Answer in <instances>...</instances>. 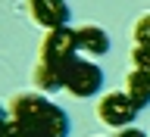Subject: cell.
<instances>
[{
    "instance_id": "52a82bcc",
    "label": "cell",
    "mask_w": 150,
    "mask_h": 137,
    "mask_svg": "<svg viewBox=\"0 0 150 137\" xmlns=\"http://www.w3.org/2000/svg\"><path fill=\"white\" fill-rule=\"evenodd\" d=\"M75 34H78V50H84V53H91V56L110 53V34H106L103 28H97V25H78Z\"/></svg>"
},
{
    "instance_id": "8992f818",
    "label": "cell",
    "mask_w": 150,
    "mask_h": 137,
    "mask_svg": "<svg viewBox=\"0 0 150 137\" xmlns=\"http://www.w3.org/2000/svg\"><path fill=\"white\" fill-rule=\"evenodd\" d=\"M69 63V59H66ZM66 63H47L38 59L35 65V87L38 91H63V75H66Z\"/></svg>"
},
{
    "instance_id": "5bb4252c",
    "label": "cell",
    "mask_w": 150,
    "mask_h": 137,
    "mask_svg": "<svg viewBox=\"0 0 150 137\" xmlns=\"http://www.w3.org/2000/svg\"><path fill=\"white\" fill-rule=\"evenodd\" d=\"M25 137H38V134H28V131H25Z\"/></svg>"
},
{
    "instance_id": "3957f363",
    "label": "cell",
    "mask_w": 150,
    "mask_h": 137,
    "mask_svg": "<svg viewBox=\"0 0 150 137\" xmlns=\"http://www.w3.org/2000/svg\"><path fill=\"white\" fill-rule=\"evenodd\" d=\"M138 112H141V106L125 91H110L97 103V119L103 125H110V128H131V122L138 119Z\"/></svg>"
},
{
    "instance_id": "7c38bea8",
    "label": "cell",
    "mask_w": 150,
    "mask_h": 137,
    "mask_svg": "<svg viewBox=\"0 0 150 137\" xmlns=\"http://www.w3.org/2000/svg\"><path fill=\"white\" fill-rule=\"evenodd\" d=\"M116 137H147V134H144V131H138V128H122Z\"/></svg>"
},
{
    "instance_id": "277c9868",
    "label": "cell",
    "mask_w": 150,
    "mask_h": 137,
    "mask_svg": "<svg viewBox=\"0 0 150 137\" xmlns=\"http://www.w3.org/2000/svg\"><path fill=\"white\" fill-rule=\"evenodd\" d=\"M78 53V34L75 28H53L47 31L44 41H41V50H38V59H47V63H66Z\"/></svg>"
},
{
    "instance_id": "7a4b0ae2",
    "label": "cell",
    "mask_w": 150,
    "mask_h": 137,
    "mask_svg": "<svg viewBox=\"0 0 150 137\" xmlns=\"http://www.w3.org/2000/svg\"><path fill=\"white\" fill-rule=\"evenodd\" d=\"M103 87V72L100 65H94L91 59H78L72 56L69 63H66V75H63V91H69L72 97H94V93H100Z\"/></svg>"
},
{
    "instance_id": "30bf717a",
    "label": "cell",
    "mask_w": 150,
    "mask_h": 137,
    "mask_svg": "<svg viewBox=\"0 0 150 137\" xmlns=\"http://www.w3.org/2000/svg\"><path fill=\"white\" fill-rule=\"evenodd\" d=\"M131 69H141V72L150 75V50L147 47H134L131 50Z\"/></svg>"
},
{
    "instance_id": "6da1fadb",
    "label": "cell",
    "mask_w": 150,
    "mask_h": 137,
    "mask_svg": "<svg viewBox=\"0 0 150 137\" xmlns=\"http://www.w3.org/2000/svg\"><path fill=\"white\" fill-rule=\"evenodd\" d=\"M9 119H16L28 134L69 137V115L41 93H16L9 100Z\"/></svg>"
},
{
    "instance_id": "8fae6325",
    "label": "cell",
    "mask_w": 150,
    "mask_h": 137,
    "mask_svg": "<svg viewBox=\"0 0 150 137\" xmlns=\"http://www.w3.org/2000/svg\"><path fill=\"white\" fill-rule=\"evenodd\" d=\"M0 137H25V128H22L16 119H6L0 125Z\"/></svg>"
},
{
    "instance_id": "5b68a950",
    "label": "cell",
    "mask_w": 150,
    "mask_h": 137,
    "mask_svg": "<svg viewBox=\"0 0 150 137\" xmlns=\"http://www.w3.org/2000/svg\"><path fill=\"white\" fill-rule=\"evenodd\" d=\"M28 16L35 25H41L44 31L69 25V3L66 0H28Z\"/></svg>"
},
{
    "instance_id": "9c48e42d",
    "label": "cell",
    "mask_w": 150,
    "mask_h": 137,
    "mask_svg": "<svg viewBox=\"0 0 150 137\" xmlns=\"http://www.w3.org/2000/svg\"><path fill=\"white\" fill-rule=\"evenodd\" d=\"M131 37H134V47H147V50H150V13H144V16L134 22Z\"/></svg>"
},
{
    "instance_id": "4fadbf2b",
    "label": "cell",
    "mask_w": 150,
    "mask_h": 137,
    "mask_svg": "<svg viewBox=\"0 0 150 137\" xmlns=\"http://www.w3.org/2000/svg\"><path fill=\"white\" fill-rule=\"evenodd\" d=\"M6 119H9V109H0V125H3Z\"/></svg>"
},
{
    "instance_id": "ba28073f",
    "label": "cell",
    "mask_w": 150,
    "mask_h": 137,
    "mask_svg": "<svg viewBox=\"0 0 150 137\" xmlns=\"http://www.w3.org/2000/svg\"><path fill=\"white\" fill-rule=\"evenodd\" d=\"M125 93L138 106H150V75L141 72V69H131L125 75Z\"/></svg>"
}]
</instances>
